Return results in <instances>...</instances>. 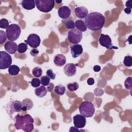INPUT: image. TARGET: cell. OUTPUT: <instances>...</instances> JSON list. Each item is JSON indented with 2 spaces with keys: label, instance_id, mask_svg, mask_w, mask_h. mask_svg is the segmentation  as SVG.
I'll return each instance as SVG.
<instances>
[{
  "label": "cell",
  "instance_id": "obj_42",
  "mask_svg": "<svg viewBox=\"0 0 132 132\" xmlns=\"http://www.w3.org/2000/svg\"><path fill=\"white\" fill-rule=\"evenodd\" d=\"M56 2L57 3H58V4H60L61 2H62V1H56Z\"/></svg>",
  "mask_w": 132,
  "mask_h": 132
},
{
  "label": "cell",
  "instance_id": "obj_17",
  "mask_svg": "<svg viewBox=\"0 0 132 132\" xmlns=\"http://www.w3.org/2000/svg\"><path fill=\"white\" fill-rule=\"evenodd\" d=\"M21 5L23 8L26 10H31L35 8L36 3L34 0H23Z\"/></svg>",
  "mask_w": 132,
  "mask_h": 132
},
{
  "label": "cell",
  "instance_id": "obj_26",
  "mask_svg": "<svg viewBox=\"0 0 132 132\" xmlns=\"http://www.w3.org/2000/svg\"><path fill=\"white\" fill-rule=\"evenodd\" d=\"M32 73L35 77H41L42 74V70L40 67H37L32 69Z\"/></svg>",
  "mask_w": 132,
  "mask_h": 132
},
{
  "label": "cell",
  "instance_id": "obj_23",
  "mask_svg": "<svg viewBox=\"0 0 132 132\" xmlns=\"http://www.w3.org/2000/svg\"><path fill=\"white\" fill-rule=\"evenodd\" d=\"M55 92L60 95H63L65 91V87L62 84L57 85L54 88Z\"/></svg>",
  "mask_w": 132,
  "mask_h": 132
},
{
  "label": "cell",
  "instance_id": "obj_20",
  "mask_svg": "<svg viewBox=\"0 0 132 132\" xmlns=\"http://www.w3.org/2000/svg\"><path fill=\"white\" fill-rule=\"evenodd\" d=\"M47 90L44 86H39L35 89L36 95L39 97H43L46 94Z\"/></svg>",
  "mask_w": 132,
  "mask_h": 132
},
{
  "label": "cell",
  "instance_id": "obj_6",
  "mask_svg": "<svg viewBox=\"0 0 132 132\" xmlns=\"http://www.w3.org/2000/svg\"><path fill=\"white\" fill-rule=\"evenodd\" d=\"M82 38V33L77 28L71 29L68 34L69 41L74 44H78Z\"/></svg>",
  "mask_w": 132,
  "mask_h": 132
},
{
  "label": "cell",
  "instance_id": "obj_13",
  "mask_svg": "<svg viewBox=\"0 0 132 132\" xmlns=\"http://www.w3.org/2000/svg\"><path fill=\"white\" fill-rule=\"evenodd\" d=\"M70 51L73 58H76L82 53L83 48L81 45L76 44L70 46Z\"/></svg>",
  "mask_w": 132,
  "mask_h": 132
},
{
  "label": "cell",
  "instance_id": "obj_39",
  "mask_svg": "<svg viewBox=\"0 0 132 132\" xmlns=\"http://www.w3.org/2000/svg\"><path fill=\"white\" fill-rule=\"evenodd\" d=\"M93 70L94 72H100L101 71V68L100 65H95L93 67Z\"/></svg>",
  "mask_w": 132,
  "mask_h": 132
},
{
  "label": "cell",
  "instance_id": "obj_29",
  "mask_svg": "<svg viewBox=\"0 0 132 132\" xmlns=\"http://www.w3.org/2000/svg\"><path fill=\"white\" fill-rule=\"evenodd\" d=\"M50 81L51 79L47 75L41 76L40 79L41 84L42 86H47V85H48V84L50 83Z\"/></svg>",
  "mask_w": 132,
  "mask_h": 132
},
{
  "label": "cell",
  "instance_id": "obj_38",
  "mask_svg": "<svg viewBox=\"0 0 132 132\" xmlns=\"http://www.w3.org/2000/svg\"><path fill=\"white\" fill-rule=\"evenodd\" d=\"M87 82L89 85H93L94 84V80L93 78H89Z\"/></svg>",
  "mask_w": 132,
  "mask_h": 132
},
{
  "label": "cell",
  "instance_id": "obj_19",
  "mask_svg": "<svg viewBox=\"0 0 132 132\" xmlns=\"http://www.w3.org/2000/svg\"><path fill=\"white\" fill-rule=\"evenodd\" d=\"M11 111L15 112H19L22 110V102L16 100L13 101L10 104Z\"/></svg>",
  "mask_w": 132,
  "mask_h": 132
},
{
  "label": "cell",
  "instance_id": "obj_36",
  "mask_svg": "<svg viewBox=\"0 0 132 132\" xmlns=\"http://www.w3.org/2000/svg\"><path fill=\"white\" fill-rule=\"evenodd\" d=\"M54 85L52 83V82H50L48 85L47 86V88H46V89L47 90V91L50 92H52L53 91V89H54Z\"/></svg>",
  "mask_w": 132,
  "mask_h": 132
},
{
  "label": "cell",
  "instance_id": "obj_7",
  "mask_svg": "<svg viewBox=\"0 0 132 132\" xmlns=\"http://www.w3.org/2000/svg\"><path fill=\"white\" fill-rule=\"evenodd\" d=\"M12 63V57L5 51L0 52V69L4 70L8 68Z\"/></svg>",
  "mask_w": 132,
  "mask_h": 132
},
{
  "label": "cell",
  "instance_id": "obj_22",
  "mask_svg": "<svg viewBox=\"0 0 132 132\" xmlns=\"http://www.w3.org/2000/svg\"><path fill=\"white\" fill-rule=\"evenodd\" d=\"M8 73L11 76H16L17 75L20 71V69L18 66L16 65H11L9 68H8Z\"/></svg>",
  "mask_w": 132,
  "mask_h": 132
},
{
  "label": "cell",
  "instance_id": "obj_16",
  "mask_svg": "<svg viewBox=\"0 0 132 132\" xmlns=\"http://www.w3.org/2000/svg\"><path fill=\"white\" fill-rule=\"evenodd\" d=\"M54 62L57 67L63 66L66 63V58L63 54H57L54 58Z\"/></svg>",
  "mask_w": 132,
  "mask_h": 132
},
{
  "label": "cell",
  "instance_id": "obj_34",
  "mask_svg": "<svg viewBox=\"0 0 132 132\" xmlns=\"http://www.w3.org/2000/svg\"><path fill=\"white\" fill-rule=\"evenodd\" d=\"M46 75L51 79H55L56 77V74L53 73V70L52 69H48L46 71Z\"/></svg>",
  "mask_w": 132,
  "mask_h": 132
},
{
  "label": "cell",
  "instance_id": "obj_31",
  "mask_svg": "<svg viewBox=\"0 0 132 132\" xmlns=\"http://www.w3.org/2000/svg\"><path fill=\"white\" fill-rule=\"evenodd\" d=\"M9 22L6 19H2L0 20V27L1 28L7 29L9 27Z\"/></svg>",
  "mask_w": 132,
  "mask_h": 132
},
{
  "label": "cell",
  "instance_id": "obj_8",
  "mask_svg": "<svg viewBox=\"0 0 132 132\" xmlns=\"http://www.w3.org/2000/svg\"><path fill=\"white\" fill-rule=\"evenodd\" d=\"M99 43L103 47H106L108 50L118 49V47L113 46L112 43V41L108 35H104L102 34L99 38Z\"/></svg>",
  "mask_w": 132,
  "mask_h": 132
},
{
  "label": "cell",
  "instance_id": "obj_35",
  "mask_svg": "<svg viewBox=\"0 0 132 132\" xmlns=\"http://www.w3.org/2000/svg\"><path fill=\"white\" fill-rule=\"evenodd\" d=\"M39 53V51L38 49H37L36 48H33L31 50L30 54L32 56L35 57L38 55Z\"/></svg>",
  "mask_w": 132,
  "mask_h": 132
},
{
  "label": "cell",
  "instance_id": "obj_25",
  "mask_svg": "<svg viewBox=\"0 0 132 132\" xmlns=\"http://www.w3.org/2000/svg\"><path fill=\"white\" fill-rule=\"evenodd\" d=\"M27 48V44L25 43H21L18 45V51L21 54L26 52Z\"/></svg>",
  "mask_w": 132,
  "mask_h": 132
},
{
  "label": "cell",
  "instance_id": "obj_33",
  "mask_svg": "<svg viewBox=\"0 0 132 132\" xmlns=\"http://www.w3.org/2000/svg\"><path fill=\"white\" fill-rule=\"evenodd\" d=\"M7 38L6 33L4 31L1 30H0V44H2L4 42L6 41V39Z\"/></svg>",
  "mask_w": 132,
  "mask_h": 132
},
{
  "label": "cell",
  "instance_id": "obj_18",
  "mask_svg": "<svg viewBox=\"0 0 132 132\" xmlns=\"http://www.w3.org/2000/svg\"><path fill=\"white\" fill-rule=\"evenodd\" d=\"M32 101L28 98L23 100L22 102V110L27 111L31 109L33 107Z\"/></svg>",
  "mask_w": 132,
  "mask_h": 132
},
{
  "label": "cell",
  "instance_id": "obj_4",
  "mask_svg": "<svg viewBox=\"0 0 132 132\" xmlns=\"http://www.w3.org/2000/svg\"><path fill=\"white\" fill-rule=\"evenodd\" d=\"M6 33L7 39L9 41H14L19 38L21 33V29L19 25L12 24L6 29Z\"/></svg>",
  "mask_w": 132,
  "mask_h": 132
},
{
  "label": "cell",
  "instance_id": "obj_1",
  "mask_svg": "<svg viewBox=\"0 0 132 132\" xmlns=\"http://www.w3.org/2000/svg\"><path fill=\"white\" fill-rule=\"evenodd\" d=\"M84 22L87 28L92 31H97L103 27L105 18L100 12H92L85 18Z\"/></svg>",
  "mask_w": 132,
  "mask_h": 132
},
{
  "label": "cell",
  "instance_id": "obj_40",
  "mask_svg": "<svg viewBox=\"0 0 132 132\" xmlns=\"http://www.w3.org/2000/svg\"><path fill=\"white\" fill-rule=\"evenodd\" d=\"M131 3H132V1L131 0L126 1L125 3V6L127 7V8H128L130 9L131 8Z\"/></svg>",
  "mask_w": 132,
  "mask_h": 132
},
{
  "label": "cell",
  "instance_id": "obj_9",
  "mask_svg": "<svg viewBox=\"0 0 132 132\" xmlns=\"http://www.w3.org/2000/svg\"><path fill=\"white\" fill-rule=\"evenodd\" d=\"M25 43L32 48H37L40 45L41 39L40 37L36 34H30L25 40Z\"/></svg>",
  "mask_w": 132,
  "mask_h": 132
},
{
  "label": "cell",
  "instance_id": "obj_27",
  "mask_svg": "<svg viewBox=\"0 0 132 132\" xmlns=\"http://www.w3.org/2000/svg\"><path fill=\"white\" fill-rule=\"evenodd\" d=\"M123 64L127 67H130L132 65V57L130 55L126 56L123 62Z\"/></svg>",
  "mask_w": 132,
  "mask_h": 132
},
{
  "label": "cell",
  "instance_id": "obj_12",
  "mask_svg": "<svg viewBox=\"0 0 132 132\" xmlns=\"http://www.w3.org/2000/svg\"><path fill=\"white\" fill-rule=\"evenodd\" d=\"M58 14L61 19H67L70 17L71 14V10L69 7L63 6L59 7L58 9Z\"/></svg>",
  "mask_w": 132,
  "mask_h": 132
},
{
  "label": "cell",
  "instance_id": "obj_32",
  "mask_svg": "<svg viewBox=\"0 0 132 132\" xmlns=\"http://www.w3.org/2000/svg\"><path fill=\"white\" fill-rule=\"evenodd\" d=\"M31 86L35 88H37L40 86L41 84V81L40 80L39 78H34L32 79L31 81L30 82Z\"/></svg>",
  "mask_w": 132,
  "mask_h": 132
},
{
  "label": "cell",
  "instance_id": "obj_37",
  "mask_svg": "<svg viewBox=\"0 0 132 132\" xmlns=\"http://www.w3.org/2000/svg\"><path fill=\"white\" fill-rule=\"evenodd\" d=\"M69 131H71V132H78V131H85V130H79L78 128L76 127L75 126H72L70 127V129H69Z\"/></svg>",
  "mask_w": 132,
  "mask_h": 132
},
{
  "label": "cell",
  "instance_id": "obj_2",
  "mask_svg": "<svg viewBox=\"0 0 132 132\" xmlns=\"http://www.w3.org/2000/svg\"><path fill=\"white\" fill-rule=\"evenodd\" d=\"M34 120L29 114L24 116L17 114L15 117L14 127L17 129H22L26 132H31L34 128Z\"/></svg>",
  "mask_w": 132,
  "mask_h": 132
},
{
  "label": "cell",
  "instance_id": "obj_5",
  "mask_svg": "<svg viewBox=\"0 0 132 132\" xmlns=\"http://www.w3.org/2000/svg\"><path fill=\"white\" fill-rule=\"evenodd\" d=\"M35 3L37 9L44 13L51 11L54 7V0H36Z\"/></svg>",
  "mask_w": 132,
  "mask_h": 132
},
{
  "label": "cell",
  "instance_id": "obj_28",
  "mask_svg": "<svg viewBox=\"0 0 132 132\" xmlns=\"http://www.w3.org/2000/svg\"><path fill=\"white\" fill-rule=\"evenodd\" d=\"M63 22L64 23V25L67 29H74L75 27V24L74 22L72 20H67L66 21H63Z\"/></svg>",
  "mask_w": 132,
  "mask_h": 132
},
{
  "label": "cell",
  "instance_id": "obj_21",
  "mask_svg": "<svg viewBox=\"0 0 132 132\" xmlns=\"http://www.w3.org/2000/svg\"><path fill=\"white\" fill-rule=\"evenodd\" d=\"M75 24L76 28L81 32L85 31L87 30V27L85 22L82 20H77L75 22Z\"/></svg>",
  "mask_w": 132,
  "mask_h": 132
},
{
  "label": "cell",
  "instance_id": "obj_3",
  "mask_svg": "<svg viewBox=\"0 0 132 132\" xmlns=\"http://www.w3.org/2000/svg\"><path fill=\"white\" fill-rule=\"evenodd\" d=\"M79 110L81 115L86 118H90L93 116L95 112V107L92 102L84 101L81 103Z\"/></svg>",
  "mask_w": 132,
  "mask_h": 132
},
{
  "label": "cell",
  "instance_id": "obj_15",
  "mask_svg": "<svg viewBox=\"0 0 132 132\" xmlns=\"http://www.w3.org/2000/svg\"><path fill=\"white\" fill-rule=\"evenodd\" d=\"M75 14L79 19L85 18L88 14V10L85 6H79L75 8Z\"/></svg>",
  "mask_w": 132,
  "mask_h": 132
},
{
  "label": "cell",
  "instance_id": "obj_41",
  "mask_svg": "<svg viewBox=\"0 0 132 132\" xmlns=\"http://www.w3.org/2000/svg\"><path fill=\"white\" fill-rule=\"evenodd\" d=\"M124 12L126 13V14H129L131 12V9H130V8H126L124 9Z\"/></svg>",
  "mask_w": 132,
  "mask_h": 132
},
{
  "label": "cell",
  "instance_id": "obj_30",
  "mask_svg": "<svg viewBox=\"0 0 132 132\" xmlns=\"http://www.w3.org/2000/svg\"><path fill=\"white\" fill-rule=\"evenodd\" d=\"M124 86L126 89L131 90L132 89V77H127L124 82Z\"/></svg>",
  "mask_w": 132,
  "mask_h": 132
},
{
  "label": "cell",
  "instance_id": "obj_14",
  "mask_svg": "<svg viewBox=\"0 0 132 132\" xmlns=\"http://www.w3.org/2000/svg\"><path fill=\"white\" fill-rule=\"evenodd\" d=\"M4 48L8 53L14 54L18 51V45L14 41H9L5 44Z\"/></svg>",
  "mask_w": 132,
  "mask_h": 132
},
{
  "label": "cell",
  "instance_id": "obj_24",
  "mask_svg": "<svg viewBox=\"0 0 132 132\" xmlns=\"http://www.w3.org/2000/svg\"><path fill=\"white\" fill-rule=\"evenodd\" d=\"M68 89L71 92L76 91L79 88V85L77 82H73L69 83L67 86Z\"/></svg>",
  "mask_w": 132,
  "mask_h": 132
},
{
  "label": "cell",
  "instance_id": "obj_10",
  "mask_svg": "<svg viewBox=\"0 0 132 132\" xmlns=\"http://www.w3.org/2000/svg\"><path fill=\"white\" fill-rule=\"evenodd\" d=\"M73 123L74 126L79 128H84L86 123V117H84L81 114H76L73 118Z\"/></svg>",
  "mask_w": 132,
  "mask_h": 132
},
{
  "label": "cell",
  "instance_id": "obj_11",
  "mask_svg": "<svg viewBox=\"0 0 132 132\" xmlns=\"http://www.w3.org/2000/svg\"><path fill=\"white\" fill-rule=\"evenodd\" d=\"M64 74L68 77H71L75 75L76 72V66L73 63L66 64L63 68Z\"/></svg>",
  "mask_w": 132,
  "mask_h": 132
}]
</instances>
